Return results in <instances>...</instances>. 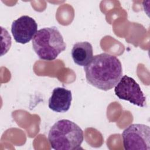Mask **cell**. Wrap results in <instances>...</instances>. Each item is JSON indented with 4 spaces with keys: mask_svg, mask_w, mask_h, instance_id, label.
Here are the masks:
<instances>
[{
    "mask_svg": "<svg viewBox=\"0 0 150 150\" xmlns=\"http://www.w3.org/2000/svg\"><path fill=\"white\" fill-rule=\"evenodd\" d=\"M84 70L88 83L104 91L114 88L122 76L120 60L107 53L94 56Z\"/></svg>",
    "mask_w": 150,
    "mask_h": 150,
    "instance_id": "obj_1",
    "label": "cell"
},
{
    "mask_svg": "<svg viewBox=\"0 0 150 150\" xmlns=\"http://www.w3.org/2000/svg\"><path fill=\"white\" fill-rule=\"evenodd\" d=\"M83 140L81 128L74 122L66 119L55 122L48 134L50 145L55 150L78 149Z\"/></svg>",
    "mask_w": 150,
    "mask_h": 150,
    "instance_id": "obj_2",
    "label": "cell"
},
{
    "mask_svg": "<svg viewBox=\"0 0 150 150\" xmlns=\"http://www.w3.org/2000/svg\"><path fill=\"white\" fill-rule=\"evenodd\" d=\"M32 47L40 59L52 61L66 49V44L59 29L52 26L37 31L32 39Z\"/></svg>",
    "mask_w": 150,
    "mask_h": 150,
    "instance_id": "obj_3",
    "label": "cell"
},
{
    "mask_svg": "<svg viewBox=\"0 0 150 150\" xmlns=\"http://www.w3.org/2000/svg\"><path fill=\"white\" fill-rule=\"evenodd\" d=\"M122 142L126 150H149L150 128L142 124H132L122 133Z\"/></svg>",
    "mask_w": 150,
    "mask_h": 150,
    "instance_id": "obj_4",
    "label": "cell"
},
{
    "mask_svg": "<svg viewBox=\"0 0 150 150\" xmlns=\"http://www.w3.org/2000/svg\"><path fill=\"white\" fill-rule=\"evenodd\" d=\"M114 92L116 96L121 100L128 101L140 107H144L146 105V98L139 85L129 76H122L115 86Z\"/></svg>",
    "mask_w": 150,
    "mask_h": 150,
    "instance_id": "obj_5",
    "label": "cell"
},
{
    "mask_svg": "<svg viewBox=\"0 0 150 150\" xmlns=\"http://www.w3.org/2000/svg\"><path fill=\"white\" fill-rule=\"evenodd\" d=\"M38 31V24L35 20L28 15H23L13 21L11 32L15 40L19 43L25 44L33 39Z\"/></svg>",
    "mask_w": 150,
    "mask_h": 150,
    "instance_id": "obj_6",
    "label": "cell"
},
{
    "mask_svg": "<svg viewBox=\"0 0 150 150\" xmlns=\"http://www.w3.org/2000/svg\"><path fill=\"white\" fill-rule=\"evenodd\" d=\"M72 94L70 90L63 87H56L53 89L49 99V108L57 112L67 111L71 105Z\"/></svg>",
    "mask_w": 150,
    "mask_h": 150,
    "instance_id": "obj_7",
    "label": "cell"
},
{
    "mask_svg": "<svg viewBox=\"0 0 150 150\" xmlns=\"http://www.w3.org/2000/svg\"><path fill=\"white\" fill-rule=\"evenodd\" d=\"M71 54L76 64L84 67L93 57V46L88 42H77L73 45Z\"/></svg>",
    "mask_w": 150,
    "mask_h": 150,
    "instance_id": "obj_8",
    "label": "cell"
}]
</instances>
